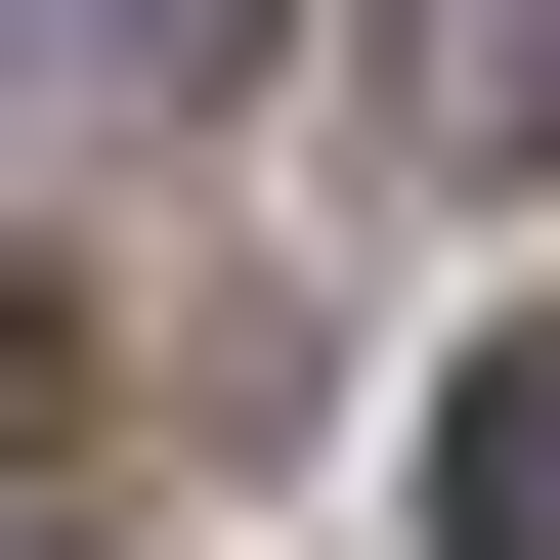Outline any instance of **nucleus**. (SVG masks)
I'll use <instances>...</instances> for the list:
<instances>
[{
  "instance_id": "obj_1",
  "label": "nucleus",
  "mask_w": 560,
  "mask_h": 560,
  "mask_svg": "<svg viewBox=\"0 0 560 560\" xmlns=\"http://www.w3.org/2000/svg\"><path fill=\"white\" fill-rule=\"evenodd\" d=\"M173 86H259V0H0V130H173Z\"/></svg>"
},
{
  "instance_id": "obj_2",
  "label": "nucleus",
  "mask_w": 560,
  "mask_h": 560,
  "mask_svg": "<svg viewBox=\"0 0 560 560\" xmlns=\"http://www.w3.org/2000/svg\"><path fill=\"white\" fill-rule=\"evenodd\" d=\"M388 130L431 173H560V0H388Z\"/></svg>"
},
{
  "instance_id": "obj_3",
  "label": "nucleus",
  "mask_w": 560,
  "mask_h": 560,
  "mask_svg": "<svg viewBox=\"0 0 560 560\" xmlns=\"http://www.w3.org/2000/svg\"><path fill=\"white\" fill-rule=\"evenodd\" d=\"M431 560H560V346H475V388H431Z\"/></svg>"
},
{
  "instance_id": "obj_4",
  "label": "nucleus",
  "mask_w": 560,
  "mask_h": 560,
  "mask_svg": "<svg viewBox=\"0 0 560 560\" xmlns=\"http://www.w3.org/2000/svg\"><path fill=\"white\" fill-rule=\"evenodd\" d=\"M44 475H86V346H44V302H0V560H44Z\"/></svg>"
}]
</instances>
